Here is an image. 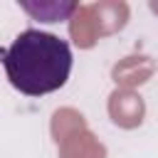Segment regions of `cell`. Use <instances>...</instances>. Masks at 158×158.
<instances>
[{
  "instance_id": "7a4b0ae2",
  "label": "cell",
  "mask_w": 158,
  "mask_h": 158,
  "mask_svg": "<svg viewBox=\"0 0 158 158\" xmlns=\"http://www.w3.org/2000/svg\"><path fill=\"white\" fill-rule=\"evenodd\" d=\"M20 5H22V10H27L32 17H37L42 22H62L77 10L74 2H40V5L20 2Z\"/></svg>"
},
{
  "instance_id": "6da1fadb",
  "label": "cell",
  "mask_w": 158,
  "mask_h": 158,
  "mask_svg": "<svg viewBox=\"0 0 158 158\" xmlns=\"http://www.w3.org/2000/svg\"><path fill=\"white\" fill-rule=\"evenodd\" d=\"M7 81L25 96H44L62 89L72 74V47L67 40L44 32L25 30L10 47L0 49Z\"/></svg>"
}]
</instances>
